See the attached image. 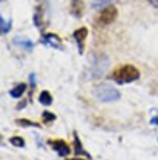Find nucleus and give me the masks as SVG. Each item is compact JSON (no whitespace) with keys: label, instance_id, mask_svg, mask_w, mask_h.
<instances>
[{"label":"nucleus","instance_id":"nucleus-4","mask_svg":"<svg viewBox=\"0 0 158 160\" xmlns=\"http://www.w3.org/2000/svg\"><path fill=\"white\" fill-rule=\"evenodd\" d=\"M117 9H116L114 6H107L104 9L100 12V15L95 18V25L97 27H107V25L113 24L116 19H117Z\"/></svg>","mask_w":158,"mask_h":160},{"label":"nucleus","instance_id":"nucleus-9","mask_svg":"<svg viewBox=\"0 0 158 160\" xmlns=\"http://www.w3.org/2000/svg\"><path fill=\"white\" fill-rule=\"evenodd\" d=\"M84 12H85V5L82 0H72L70 2V13L75 18H81Z\"/></svg>","mask_w":158,"mask_h":160},{"label":"nucleus","instance_id":"nucleus-15","mask_svg":"<svg viewBox=\"0 0 158 160\" xmlns=\"http://www.w3.org/2000/svg\"><path fill=\"white\" fill-rule=\"evenodd\" d=\"M40 103L43 104V106H50L53 103V97L51 94L48 91H43L41 94H40Z\"/></svg>","mask_w":158,"mask_h":160},{"label":"nucleus","instance_id":"nucleus-20","mask_svg":"<svg viewBox=\"0 0 158 160\" xmlns=\"http://www.w3.org/2000/svg\"><path fill=\"white\" fill-rule=\"evenodd\" d=\"M149 2V5L151 6H154V8H157L158 9V0H148Z\"/></svg>","mask_w":158,"mask_h":160},{"label":"nucleus","instance_id":"nucleus-17","mask_svg":"<svg viewBox=\"0 0 158 160\" xmlns=\"http://www.w3.org/2000/svg\"><path fill=\"white\" fill-rule=\"evenodd\" d=\"M56 121V115L51 113V112L48 110H44L43 112V122L44 123H50V122H54Z\"/></svg>","mask_w":158,"mask_h":160},{"label":"nucleus","instance_id":"nucleus-18","mask_svg":"<svg viewBox=\"0 0 158 160\" xmlns=\"http://www.w3.org/2000/svg\"><path fill=\"white\" fill-rule=\"evenodd\" d=\"M0 25H2V34L5 35V34H7V32L10 31V25H12V21L6 22L5 18L2 16V18H0Z\"/></svg>","mask_w":158,"mask_h":160},{"label":"nucleus","instance_id":"nucleus-6","mask_svg":"<svg viewBox=\"0 0 158 160\" xmlns=\"http://www.w3.org/2000/svg\"><path fill=\"white\" fill-rule=\"evenodd\" d=\"M88 37V28L82 27V28H78L75 32H73V38L78 44V50L79 53L84 54V50H85V40Z\"/></svg>","mask_w":158,"mask_h":160},{"label":"nucleus","instance_id":"nucleus-23","mask_svg":"<svg viewBox=\"0 0 158 160\" xmlns=\"http://www.w3.org/2000/svg\"><path fill=\"white\" fill-rule=\"evenodd\" d=\"M66 160H85V159H79V156H78L76 159H66Z\"/></svg>","mask_w":158,"mask_h":160},{"label":"nucleus","instance_id":"nucleus-1","mask_svg":"<svg viewBox=\"0 0 158 160\" xmlns=\"http://www.w3.org/2000/svg\"><path fill=\"white\" fill-rule=\"evenodd\" d=\"M139 77H141V73H139L136 66H133V65H122L119 68H116L110 73L108 78L117 84H129L139 79Z\"/></svg>","mask_w":158,"mask_h":160},{"label":"nucleus","instance_id":"nucleus-24","mask_svg":"<svg viewBox=\"0 0 158 160\" xmlns=\"http://www.w3.org/2000/svg\"><path fill=\"white\" fill-rule=\"evenodd\" d=\"M2 2H5V0H2Z\"/></svg>","mask_w":158,"mask_h":160},{"label":"nucleus","instance_id":"nucleus-3","mask_svg":"<svg viewBox=\"0 0 158 160\" xmlns=\"http://www.w3.org/2000/svg\"><path fill=\"white\" fill-rule=\"evenodd\" d=\"M110 65V60L103 53H97L92 56L91 59V65H89V73H91V78H100L104 75V72L107 71Z\"/></svg>","mask_w":158,"mask_h":160},{"label":"nucleus","instance_id":"nucleus-19","mask_svg":"<svg viewBox=\"0 0 158 160\" xmlns=\"http://www.w3.org/2000/svg\"><path fill=\"white\" fill-rule=\"evenodd\" d=\"M29 82H31V94H32V90L35 88V85H37V84H35V73H31V75H29Z\"/></svg>","mask_w":158,"mask_h":160},{"label":"nucleus","instance_id":"nucleus-16","mask_svg":"<svg viewBox=\"0 0 158 160\" xmlns=\"http://www.w3.org/2000/svg\"><path fill=\"white\" fill-rule=\"evenodd\" d=\"M9 142L15 147H19V148H24L25 147V140L22 138V137H12V138L9 140Z\"/></svg>","mask_w":158,"mask_h":160},{"label":"nucleus","instance_id":"nucleus-13","mask_svg":"<svg viewBox=\"0 0 158 160\" xmlns=\"http://www.w3.org/2000/svg\"><path fill=\"white\" fill-rule=\"evenodd\" d=\"M116 0H94L92 2V9H101V8H107V6L113 5Z\"/></svg>","mask_w":158,"mask_h":160},{"label":"nucleus","instance_id":"nucleus-11","mask_svg":"<svg viewBox=\"0 0 158 160\" xmlns=\"http://www.w3.org/2000/svg\"><path fill=\"white\" fill-rule=\"evenodd\" d=\"M25 91H26V84L21 82V84H18V85H15V87L9 91V94H10V97L19 98V97H22V94H24Z\"/></svg>","mask_w":158,"mask_h":160},{"label":"nucleus","instance_id":"nucleus-14","mask_svg":"<svg viewBox=\"0 0 158 160\" xmlns=\"http://www.w3.org/2000/svg\"><path fill=\"white\" fill-rule=\"evenodd\" d=\"M16 123L19 126H32V128H41L38 122H34V121H29V119H24V118H21V119H16Z\"/></svg>","mask_w":158,"mask_h":160},{"label":"nucleus","instance_id":"nucleus-7","mask_svg":"<svg viewBox=\"0 0 158 160\" xmlns=\"http://www.w3.org/2000/svg\"><path fill=\"white\" fill-rule=\"evenodd\" d=\"M41 44L48 46V47H53V49H62L63 47L62 40L56 34H44L43 38H41Z\"/></svg>","mask_w":158,"mask_h":160},{"label":"nucleus","instance_id":"nucleus-22","mask_svg":"<svg viewBox=\"0 0 158 160\" xmlns=\"http://www.w3.org/2000/svg\"><path fill=\"white\" fill-rule=\"evenodd\" d=\"M25 104H26V102H22L21 104H18V106H16V109H18V110H19V109H24Z\"/></svg>","mask_w":158,"mask_h":160},{"label":"nucleus","instance_id":"nucleus-21","mask_svg":"<svg viewBox=\"0 0 158 160\" xmlns=\"http://www.w3.org/2000/svg\"><path fill=\"white\" fill-rule=\"evenodd\" d=\"M151 123L155 125V126H158V116H154L152 119H151Z\"/></svg>","mask_w":158,"mask_h":160},{"label":"nucleus","instance_id":"nucleus-10","mask_svg":"<svg viewBox=\"0 0 158 160\" xmlns=\"http://www.w3.org/2000/svg\"><path fill=\"white\" fill-rule=\"evenodd\" d=\"M13 44L15 46H18V47H21V49L26 50V52H31V50L34 49V43L31 41V40L25 38V37H15Z\"/></svg>","mask_w":158,"mask_h":160},{"label":"nucleus","instance_id":"nucleus-12","mask_svg":"<svg viewBox=\"0 0 158 160\" xmlns=\"http://www.w3.org/2000/svg\"><path fill=\"white\" fill-rule=\"evenodd\" d=\"M34 24L37 25L38 28L43 27V8L38 6L37 9H35V13H34Z\"/></svg>","mask_w":158,"mask_h":160},{"label":"nucleus","instance_id":"nucleus-5","mask_svg":"<svg viewBox=\"0 0 158 160\" xmlns=\"http://www.w3.org/2000/svg\"><path fill=\"white\" fill-rule=\"evenodd\" d=\"M47 142L60 157H66L67 154H70V146L65 140H48Z\"/></svg>","mask_w":158,"mask_h":160},{"label":"nucleus","instance_id":"nucleus-2","mask_svg":"<svg viewBox=\"0 0 158 160\" xmlns=\"http://www.w3.org/2000/svg\"><path fill=\"white\" fill-rule=\"evenodd\" d=\"M94 96L98 102L101 103H111V102H117L120 100L122 94L117 88L111 87L108 84H98L94 88Z\"/></svg>","mask_w":158,"mask_h":160},{"label":"nucleus","instance_id":"nucleus-8","mask_svg":"<svg viewBox=\"0 0 158 160\" xmlns=\"http://www.w3.org/2000/svg\"><path fill=\"white\" fill-rule=\"evenodd\" d=\"M73 146H75V153H76V156H85L88 159H91V154L84 148V146H82V142H81V138H79L76 131L73 132Z\"/></svg>","mask_w":158,"mask_h":160}]
</instances>
